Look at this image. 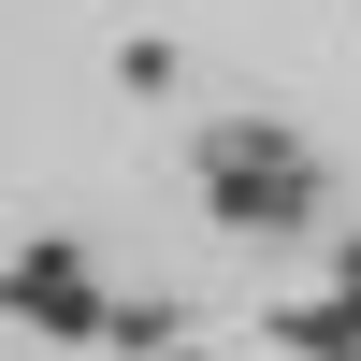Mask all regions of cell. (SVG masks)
<instances>
[{"instance_id":"obj_1","label":"cell","mask_w":361,"mask_h":361,"mask_svg":"<svg viewBox=\"0 0 361 361\" xmlns=\"http://www.w3.org/2000/svg\"><path fill=\"white\" fill-rule=\"evenodd\" d=\"M188 188H202V217L231 246H304L333 217V173H318V145L289 116H202L188 130Z\"/></svg>"}]
</instances>
